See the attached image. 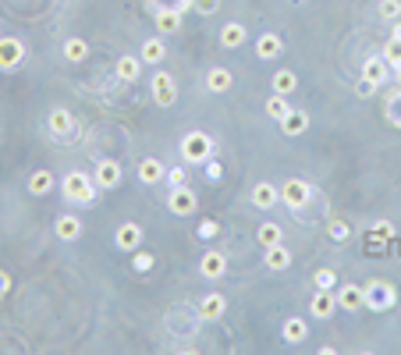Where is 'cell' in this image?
Returning a JSON list of instances; mask_svg holds the SVG:
<instances>
[{"label": "cell", "instance_id": "4", "mask_svg": "<svg viewBox=\"0 0 401 355\" xmlns=\"http://www.w3.org/2000/svg\"><path fill=\"white\" fill-rule=\"evenodd\" d=\"M309 199H312V185L306 178H288L281 185V203L288 206V210H302Z\"/></svg>", "mask_w": 401, "mask_h": 355}, {"label": "cell", "instance_id": "8", "mask_svg": "<svg viewBox=\"0 0 401 355\" xmlns=\"http://www.w3.org/2000/svg\"><path fill=\"white\" fill-rule=\"evenodd\" d=\"M114 245H117V253H135V249H142V227H139L135 220L117 224V231H114Z\"/></svg>", "mask_w": 401, "mask_h": 355}, {"label": "cell", "instance_id": "15", "mask_svg": "<svg viewBox=\"0 0 401 355\" xmlns=\"http://www.w3.org/2000/svg\"><path fill=\"white\" fill-rule=\"evenodd\" d=\"M135 174H139L142 185H160V181L167 178V167H163L157 157H146V160L135 167Z\"/></svg>", "mask_w": 401, "mask_h": 355}, {"label": "cell", "instance_id": "12", "mask_svg": "<svg viewBox=\"0 0 401 355\" xmlns=\"http://www.w3.org/2000/svg\"><path fill=\"white\" fill-rule=\"evenodd\" d=\"M337 309H341V306H337V295H334V291L316 288V295H312V302H309V317H316V320H330Z\"/></svg>", "mask_w": 401, "mask_h": 355}, {"label": "cell", "instance_id": "17", "mask_svg": "<svg viewBox=\"0 0 401 355\" xmlns=\"http://www.w3.org/2000/svg\"><path fill=\"white\" fill-rule=\"evenodd\" d=\"M256 54H260V60L281 57V54H284V39H281L277 32H260V39H256Z\"/></svg>", "mask_w": 401, "mask_h": 355}, {"label": "cell", "instance_id": "24", "mask_svg": "<svg viewBox=\"0 0 401 355\" xmlns=\"http://www.w3.org/2000/svg\"><path fill=\"white\" fill-rule=\"evenodd\" d=\"M60 54H65L68 65H82V60L89 57V43H86L82 36H71V39H65V47H60Z\"/></svg>", "mask_w": 401, "mask_h": 355}, {"label": "cell", "instance_id": "23", "mask_svg": "<svg viewBox=\"0 0 401 355\" xmlns=\"http://www.w3.org/2000/svg\"><path fill=\"white\" fill-rule=\"evenodd\" d=\"M114 75H117L121 82H135V78L142 75V57H132V54L117 57V65H114Z\"/></svg>", "mask_w": 401, "mask_h": 355}, {"label": "cell", "instance_id": "28", "mask_svg": "<svg viewBox=\"0 0 401 355\" xmlns=\"http://www.w3.org/2000/svg\"><path fill=\"white\" fill-rule=\"evenodd\" d=\"M142 65H160V60L167 57V47H163V36H153V39H146L142 43Z\"/></svg>", "mask_w": 401, "mask_h": 355}, {"label": "cell", "instance_id": "14", "mask_svg": "<svg viewBox=\"0 0 401 355\" xmlns=\"http://www.w3.org/2000/svg\"><path fill=\"white\" fill-rule=\"evenodd\" d=\"M47 128H50V135H54V139H68V135H71V128H75V117H71L65 107H54V111H50V117H47Z\"/></svg>", "mask_w": 401, "mask_h": 355}, {"label": "cell", "instance_id": "10", "mask_svg": "<svg viewBox=\"0 0 401 355\" xmlns=\"http://www.w3.org/2000/svg\"><path fill=\"white\" fill-rule=\"evenodd\" d=\"M199 274H203L206 281H220V277L227 274V256L220 253V249H209V253H203V260H199Z\"/></svg>", "mask_w": 401, "mask_h": 355}, {"label": "cell", "instance_id": "2", "mask_svg": "<svg viewBox=\"0 0 401 355\" xmlns=\"http://www.w3.org/2000/svg\"><path fill=\"white\" fill-rule=\"evenodd\" d=\"M363 295H366V309H373V312H387V309H394L398 306V291H394V284H387V281H369L366 288H363Z\"/></svg>", "mask_w": 401, "mask_h": 355}, {"label": "cell", "instance_id": "22", "mask_svg": "<svg viewBox=\"0 0 401 355\" xmlns=\"http://www.w3.org/2000/svg\"><path fill=\"white\" fill-rule=\"evenodd\" d=\"M306 128H309V114H306V111H299V107H291V114L281 121V132H284L288 139L306 135Z\"/></svg>", "mask_w": 401, "mask_h": 355}, {"label": "cell", "instance_id": "11", "mask_svg": "<svg viewBox=\"0 0 401 355\" xmlns=\"http://www.w3.org/2000/svg\"><path fill=\"white\" fill-rule=\"evenodd\" d=\"M334 295H337V306H341L345 312H355V309H366V295H363V288L345 281V284H337L334 288Z\"/></svg>", "mask_w": 401, "mask_h": 355}, {"label": "cell", "instance_id": "44", "mask_svg": "<svg viewBox=\"0 0 401 355\" xmlns=\"http://www.w3.org/2000/svg\"><path fill=\"white\" fill-rule=\"evenodd\" d=\"M11 274H4V270H0V295H8V291H11Z\"/></svg>", "mask_w": 401, "mask_h": 355}, {"label": "cell", "instance_id": "30", "mask_svg": "<svg viewBox=\"0 0 401 355\" xmlns=\"http://www.w3.org/2000/svg\"><path fill=\"white\" fill-rule=\"evenodd\" d=\"M29 192L32 196H50L54 192V174L50 171H32L29 174Z\"/></svg>", "mask_w": 401, "mask_h": 355}, {"label": "cell", "instance_id": "5", "mask_svg": "<svg viewBox=\"0 0 401 355\" xmlns=\"http://www.w3.org/2000/svg\"><path fill=\"white\" fill-rule=\"evenodd\" d=\"M150 89H153V103L157 107H174V100H178V82L171 71H157L150 78Z\"/></svg>", "mask_w": 401, "mask_h": 355}, {"label": "cell", "instance_id": "38", "mask_svg": "<svg viewBox=\"0 0 401 355\" xmlns=\"http://www.w3.org/2000/svg\"><path fill=\"white\" fill-rule=\"evenodd\" d=\"M387 117H391V124H398V128H401V89L387 96Z\"/></svg>", "mask_w": 401, "mask_h": 355}, {"label": "cell", "instance_id": "9", "mask_svg": "<svg viewBox=\"0 0 401 355\" xmlns=\"http://www.w3.org/2000/svg\"><path fill=\"white\" fill-rule=\"evenodd\" d=\"M93 178H96L100 189H117L121 178H124V171H121V163H117V160H111V157H107V160H96Z\"/></svg>", "mask_w": 401, "mask_h": 355}, {"label": "cell", "instance_id": "31", "mask_svg": "<svg viewBox=\"0 0 401 355\" xmlns=\"http://www.w3.org/2000/svg\"><path fill=\"white\" fill-rule=\"evenodd\" d=\"M295 89H299V78H295V71H277L273 75V93H281V96H291Z\"/></svg>", "mask_w": 401, "mask_h": 355}, {"label": "cell", "instance_id": "27", "mask_svg": "<svg viewBox=\"0 0 401 355\" xmlns=\"http://www.w3.org/2000/svg\"><path fill=\"white\" fill-rule=\"evenodd\" d=\"M256 242H260V249H270V245L284 242V231H281V224H273V220H263V224L256 227Z\"/></svg>", "mask_w": 401, "mask_h": 355}, {"label": "cell", "instance_id": "36", "mask_svg": "<svg viewBox=\"0 0 401 355\" xmlns=\"http://www.w3.org/2000/svg\"><path fill=\"white\" fill-rule=\"evenodd\" d=\"M153 253H142V249H135V253H132V266H135V274H150V270H153Z\"/></svg>", "mask_w": 401, "mask_h": 355}, {"label": "cell", "instance_id": "34", "mask_svg": "<svg viewBox=\"0 0 401 355\" xmlns=\"http://www.w3.org/2000/svg\"><path fill=\"white\" fill-rule=\"evenodd\" d=\"M376 14L384 18V22H398V18H401V0H380Z\"/></svg>", "mask_w": 401, "mask_h": 355}, {"label": "cell", "instance_id": "3", "mask_svg": "<svg viewBox=\"0 0 401 355\" xmlns=\"http://www.w3.org/2000/svg\"><path fill=\"white\" fill-rule=\"evenodd\" d=\"M209 157H214V139L206 132H188L181 139V160L185 163H206Z\"/></svg>", "mask_w": 401, "mask_h": 355}, {"label": "cell", "instance_id": "25", "mask_svg": "<svg viewBox=\"0 0 401 355\" xmlns=\"http://www.w3.org/2000/svg\"><path fill=\"white\" fill-rule=\"evenodd\" d=\"M245 36H249V32H245L242 22H227V25L220 29V47H224V50H238V47L245 43Z\"/></svg>", "mask_w": 401, "mask_h": 355}, {"label": "cell", "instance_id": "39", "mask_svg": "<svg viewBox=\"0 0 401 355\" xmlns=\"http://www.w3.org/2000/svg\"><path fill=\"white\" fill-rule=\"evenodd\" d=\"M196 235H199L203 242H209V238H217V235H220V224H217V220H199Z\"/></svg>", "mask_w": 401, "mask_h": 355}, {"label": "cell", "instance_id": "29", "mask_svg": "<svg viewBox=\"0 0 401 355\" xmlns=\"http://www.w3.org/2000/svg\"><path fill=\"white\" fill-rule=\"evenodd\" d=\"M387 71H391V65H387L384 57H369L366 65H363V78L376 82V86H380V82H387Z\"/></svg>", "mask_w": 401, "mask_h": 355}, {"label": "cell", "instance_id": "43", "mask_svg": "<svg viewBox=\"0 0 401 355\" xmlns=\"http://www.w3.org/2000/svg\"><path fill=\"white\" fill-rule=\"evenodd\" d=\"M217 8H220V0H196V11L199 14H214Z\"/></svg>", "mask_w": 401, "mask_h": 355}, {"label": "cell", "instance_id": "32", "mask_svg": "<svg viewBox=\"0 0 401 355\" xmlns=\"http://www.w3.org/2000/svg\"><path fill=\"white\" fill-rule=\"evenodd\" d=\"M266 114H270L273 121H284V117L291 114V103H288V96H281V93H273V96L266 100Z\"/></svg>", "mask_w": 401, "mask_h": 355}, {"label": "cell", "instance_id": "37", "mask_svg": "<svg viewBox=\"0 0 401 355\" xmlns=\"http://www.w3.org/2000/svg\"><path fill=\"white\" fill-rule=\"evenodd\" d=\"M312 281H316V288H323V291H334V288H337V274H334L330 266H320Z\"/></svg>", "mask_w": 401, "mask_h": 355}, {"label": "cell", "instance_id": "46", "mask_svg": "<svg viewBox=\"0 0 401 355\" xmlns=\"http://www.w3.org/2000/svg\"><path fill=\"white\" fill-rule=\"evenodd\" d=\"M391 39H398V43H401V22H394V29H391Z\"/></svg>", "mask_w": 401, "mask_h": 355}, {"label": "cell", "instance_id": "18", "mask_svg": "<svg viewBox=\"0 0 401 355\" xmlns=\"http://www.w3.org/2000/svg\"><path fill=\"white\" fill-rule=\"evenodd\" d=\"M263 263H266V270H273V274H281V270H288V266H291V253L284 249V242H277V245L263 249Z\"/></svg>", "mask_w": 401, "mask_h": 355}, {"label": "cell", "instance_id": "33", "mask_svg": "<svg viewBox=\"0 0 401 355\" xmlns=\"http://www.w3.org/2000/svg\"><path fill=\"white\" fill-rule=\"evenodd\" d=\"M380 57H384L387 65H391V71H394V75L401 71V43H398V39H391V43L384 47V54H380Z\"/></svg>", "mask_w": 401, "mask_h": 355}, {"label": "cell", "instance_id": "35", "mask_svg": "<svg viewBox=\"0 0 401 355\" xmlns=\"http://www.w3.org/2000/svg\"><path fill=\"white\" fill-rule=\"evenodd\" d=\"M327 235H330V242H348L352 238V224L348 220H330Z\"/></svg>", "mask_w": 401, "mask_h": 355}, {"label": "cell", "instance_id": "21", "mask_svg": "<svg viewBox=\"0 0 401 355\" xmlns=\"http://www.w3.org/2000/svg\"><path fill=\"white\" fill-rule=\"evenodd\" d=\"M153 22H157V32H160V36H171V32L181 29V11H178V8H160Z\"/></svg>", "mask_w": 401, "mask_h": 355}, {"label": "cell", "instance_id": "1", "mask_svg": "<svg viewBox=\"0 0 401 355\" xmlns=\"http://www.w3.org/2000/svg\"><path fill=\"white\" fill-rule=\"evenodd\" d=\"M100 185H96V178H89L86 171H71V174H65V181H60V196H65L68 203H75V206H93L96 203V192Z\"/></svg>", "mask_w": 401, "mask_h": 355}, {"label": "cell", "instance_id": "20", "mask_svg": "<svg viewBox=\"0 0 401 355\" xmlns=\"http://www.w3.org/2000/svg\"><path fill=\"white\" fill-rule=\"evenodd\" d=\"M203 82H206V89L217 93V96H220V93H231V86H235V78H231L227 68H209Z\"/></svg>", "mask_w": 401, "mask_h": 355}, {"label": "cell", "instance_id": "42", "mask_svg": "<svg viewBox=\"0 0 401 355\" xmlns=\"http://www.w3.org/2000/svg\"><path fill=\"white\" fill-rule=\"evenodd\" d=\"M206 174L214 178V181H220V178H224V167H220V163H217L214 157H209V160H206Z\"/></svg>", "mask_w": 401, "mask_h": 355}, {"label": "cell", "instance_id": "48", "mask_svg": "<svg viewBox=\"0 0 401 355\" xmlns=\"http://www.w3.org/2000/svg\"><path fill=\"white\" fill-rule=\"evenodd\" d=\"M0 39H4V32H0Z\"/></svg>", "mask_w": 401, "mask_h": 355}, {"label": "cell", "instance_id": "41", "mask_svg": "<svg viewBox=\"0 0 401 355\" xmlns=\"http://www.w3.org/2000/svg\"><path fill=\"white\" fill-rule=\"evenodd\" d=\"M380 86H376V82H369V78H358V86H355V93L358 96H373Z\"/></svg>", "mask_w": 401, "mask_h": 355}, {"label": "cell", "instance_id": "13", "mask_svg": "<svg viewBox=\"0 0 401 355\" xmlns=\"http://www.w3.org/2000/svg\"><path fill=\"white\" fill-rule=\"evenodd\" d=\"M227 312V299L220 295V291H209V295L196 306V317L203 320V323H209V320H220Z\"/></svg>", "mask_w": 401, "mask_h": 355}, {"label": "cell", "instance_id": "7", "mask_svg": "<svg viewBox=\"0 0 401 355\" xmlns=\"http://www.w3.org/2000/svg\"><path fill=\"white\" fill-rule=\"evenodd\" d=\"M25 60V43L18 36H4L0 39V71H11Z\"/></svg>", "mask_w": 401, "mask_h": 355}, {"label": "cell", "instance_id": "47", "mask_svg": "<svg viewBox=\"0 0 401 355\" xmlns=\"http://www.w3.org/2000/svg\"><path fill=\"white\" fill-rule=\"evenodd\" d=\"M398 89H401V71H398Z\"/></svg>", "mask_w": 401, "mask_h": 355}, {"label": "cell", "instance_id": "45", "mask_svg": "<svg viewBox=\"0 0 401 355\" xmlns=\"http://www.w3.org/2000/svg\"><path fill=\"white\" fill-rule=\"evenodd\" d=\"M188 8H196V0H178V11H188Z\"/></svg>", "mask_w": 401, "mask_h": 355}, {"label": "cell", "instance_id": "26", "mask_svg": "<svg viewBox=\"0 0 401 355\" xmlns=\"http://www.w3.org/2000/svg\"><path fill=\"white\" fill-rule=\"evenodd\" d=\"M306 338H309V323L302 317H288L284 320V341L288 345H302Z\"/></svg>", "mask_w": 401, "mask_h": 355}, {"label": "cell", "instance_id": "16", "mask_svg": "<svg viewBox=\"0 0 401 355\" xmlns=\"http://www.w3.org/2000/svg\"><path fill=\"white\" fill-rule=\"evenodd\" d=\"M277 203H281V189H277V185L260 181L256 189H252V206H256V210H270V206H277Z\"/></svg>", "mask_w": 401, "mask_h": 355}, {"label": "cell", "instance_id": "6", "mask_svg": "<svg viewBox=\"0 0 401 355\" xmlns=\"http://www.w3.org/2000/svg\"><path fill=\"white\" fill-rule=\"evenodd\" d=\"M199 206V196L188 189V185H178V189L167 192V210H171L174 217H192Z\"/></svg>", "mask_w": 401, "mask_h": 355}, {"label": "cell", "instance_id": "40", "mask_svg": "<svg viewBox=\"0 0 401 355\" xmlns=\"http://www.w3.org/2000/svg\"><path fill=\"white\" fill-rule=\"evenodd\" d=\"M167 185H171V189H178V185H188V174H185V167H171V171H167V178H163Z\"/></svg>", "mask_w": 401, "mask_h": 355}, {"label": "cell", "instance_id": "19", "mask_svg": "<svg viewBox=\"0 0 401 355\" xmlns=\"http://www.w3.org/2000/svg\"><path fill=\"white\" fill-rule=\"evenodd\" d=\"M54 231H57L60 242H78L82 238V220L75 214H60L57 224H54Z\"/></svg>", "mask_w": 401, "mask_h": 355}]
</instances>
